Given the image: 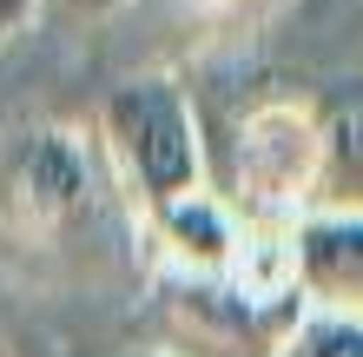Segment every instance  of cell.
I'll list each match as a JSON object with an SVG mask.
<instances>
[{
    "label": "cell",
    "mask_w": 363,
    "mask_h": 357,
    "mask_svg": "<svg viewBox=\"0 0 363 357\" xmlns=\"http://www.w3.org/2000/svg\"><path fill=\"white\" fill-rule=\"evenodd\" d=\"M133 219L99 153L93 119H27L0 133V251L33 271L73 265L106 238V225Z\"/></svg>",
    "instance_id": "6da1fadb"
},
{
    "label": "cell",
    "mask_w": 363,
    "mask_h": 357,
    "mask_svg": "<svg viewBox=\"0 0 363 357\" xmlns=\"http://www.w3.org/2000/svg\"><path fill=\"white\" fill-rule=\"evenodd\" d=\"M211 192L258 232H284L304 212L344 199L324 93L297 87L251 93L225 119V165H211Z\"/></svg>",
    "instance_id": "7a4b0ae2"
},
{
    "label": "cell",
    "mask_w": 363,
    "mask_h": 357,
    "mask_svg": "<svg viewBox=\"0 0 363 357\" xmlns=\"http://www.w3.org/2000/svg\"><path fill=\"white\" fill-rule=\"evenodd\" d=\"M99 153L113 165V185L125 212L152 219L179 199L211 192V139L199 119V99L179 73H133L99 99L93 113Z\"/></svg>",
    "instance_id": "3957f363"
},
{
    "label": "cell",
    "mask_w": 363,
    "mask_h": 357,
    "mask_svg": "<svg viewBox=\"0 0 363 357\" xmlns=\"http://www.w3.org/2000/svg\"><path fill=\"white\" fill-rule=\"evenodd\" d=\"M251 238H258V225H245L218 192L179 199V205H165V212L133 225V245H145L152 278H185V285L231 278V271L245 265Z\"/></svg>",
    "instance_id": "277c9868"
},
{
    "label": "cell",
    "mask_w": 363,
    "mask_h": 357,
    "mask_svg": "<svg viewBox=\"0 0 363 357\" xmlns=\"http://www.w3.org/2000/svg\"><path fill=\"white\" fill-rule=\"evenodd\" d=\"M284 258L304 311L363 318V199H330L284 225Z\"/></svg>",
    "instance_id": "5b68a950"
},
{
    "label": "cell",
    "mask_w": 363,
    "mask_h": 357,
    "mask_svg": "<svg viewBox=\"0 0 363 357\" xmlns=\"http://www.w3.org/2000/svg\"><path fill=\"white\" fill-rule=\"evenodd\" d=\"M277 357H363V318L350 311H304Z\"/></svg>",
    "instance_id": "8992f818"
},
{
    "label": "cell",
    "mask_w": 363,
    "mask_h": 357,
    "mask_svg": "<svg viewBox=\"0 0 363 357\" xmlns=\"http://www.w3.org/2000/svg\"><path fill=\"white\" fill-rule=\"evenodd\" d=\"M133 0H40V13H60V20H113V13H125Z\"/></svg>",
    "instance_id": "52a82bcc"
},
{
    "label": "cell",
    "mask_w": 363,
    "mask_h": 357,
    "mask_svg": "<svg viewBox=\"0 0 363 357\" xmlns=\"http://www.w3.org/2000/svg\"><path fill=\"white\" fill-rule=\"evenodd\" d=\"M33 20H40V0H0V53H7L20 33H33Z\"/></svg>",
    "instance_id": "ba28073f"
},
{
    "label": "cell",
    "mask_w": 363,
    "mask_h": 357,
    "mask_svg": "<svg viewBox=\"0 0 363 357\" xmlns=\"http://www.w3.org/2000/svg\"><path fill=\"white\" fill-rule=\"evenodd\" d=\"M191 13H205V20H258V13H271L277 0H185Z\"/></svg>",
    "instance_id": "9c48e42d"
},
{
    "label": "cell",
    "mask_w": 363,
    "mask_h": 357,
    "mask_svg": "<svg viewBox=\"0 0 363 357\" xmlns=\"http://www.w3.org/2000/svg\"><path fill=\"white\" fill-rule=\"evenodd\" d=\"M119 357H172L165 344H139V351H119Z\"/></svg>",
    "instance_id": "30bf717a"
}]
</instances>
